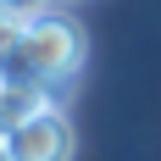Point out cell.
<instances>
[{
    "instance_id": "obj_5",
    "label": "cell",
    "mask_w": 161,
    "mask_h": 161,
    "mask_svg": "<svg viewBox=\"0 0 161 161\" xmlns=\"http://www.w3.org/2000/svg\"><path fill=\"white\" fill-rule=\"evenodd\" d=\"M0 11L28 17V22H33V17H45V11H50V0H0Z\"/></svg>"
},
{
    "instance_id": "obj_4",
    "label": "cell",
    "mask_w": 161,
    "mask_h": 161,
    "mask_svg": "<svg viewBox=\"0 0 161 161\" xmlns=\"http://www.w3.org/2000/svg\"><path fill=\"white\" fill-rule=\"evenodd\" d=\"M22 33H28V17H11V11H0V67H6V61L17 56Z\"/></svg>"
},
{
    "instance_id": "obj_6",
    "label": "cell",
    "mask_w": 161,
    "mask_h": 161,
    "mask_svg": "<svg viewBox=\"0 0 161 161\" xmlns=\"http://www.w3.org/2000/svg\"><path fill=\"white\" fill-rule=\"evenodd\" d=\"M0 161H11V156H6V145H0Z\"/></svg>"
},
{
    "instance_id": "obj_7",
    "label": "cell",
    "mask_w": 161,
    "mask_h": 161,
    "mask_svg": "<svg viewBox=\"0 0 161 161\" xmlns=\"http://www.w3.org/2000/svg\"><path fill=\"white\" fill-rule=\"evenodd\" d=\"M0 89H6V72H0Z\"/></svg>"
},
{
    "instance_id": "obj_1",
    "label": "cell",
    "mask_w": 161,
    "mask_h": 161,
    "mask_svg": "<svg viewBox=\"0 0 161 161\" xmlns=\"http://www.w3.org/2000/svg\"><path fill=\"white\" fill-rule=\"evenodd\" d=\"M83 56H89V45H83V28L72 22V17H33L28 33H22V45H17V56L0 72L6 78H28V83H45V89H61V83L78 78Z\"/></svg>"
},
{
    "instance_id": "obj_3",
    "label": "cell",
    "mask_w": 161,
    "mask_h": 161,
    "mask_svg": "<svg viewBox=\"0 0 161 161\" xmlns=\"http://www.w3.org/2000/svg\"><path fill=\"white\" fill-rule=\"evenodd\" d=\"M56 106V95H50L45 83H28V78H6V89H0V139L11 128H22L28 117L50 111Z\"/></svg>"
},
{
    "instance_id": "obj_2",
    "label": "cell",
    "mask_w": 161,
    "mask_h": 161,
    "mask_svg": "<svg viewBox=\"0 0 161 161\" xmlns=\"http://www.w3.org/2000/svg\"><path fill=\"white\" fill-rule=\"evenodd\" d=\"M0 145H6L11 161H72L78 133H72V117H67L61 106H50V111L28 117L22 128H11Z\"/></svg>"
}]
</instances>
